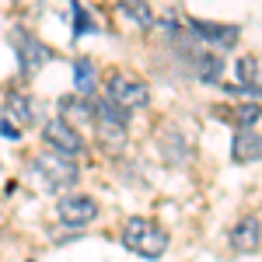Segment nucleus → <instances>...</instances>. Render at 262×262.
Listing matches in <instances>:
<instances>
[{
  "label": "nucleus",
  "mask_w": 262,
  "mask_h": 262,
  "mask_svg": "<svg viewBox=\"0 0 262 262\" xmlns=\"http://www.w3.org/2000/svg\"><path fill=\"white\" fill-rule=\"evenodd\" d=\"M122 245L140 259H161L168 252V231L150 217H129L122 224Z\"/></svg>",
  "instance_id": "f257e3e1"
},
{
  "label": "nucleus",
  "mask_w": 262,
  "mask_h": 262,
  "mask_svg": "<svg viewBox=\"0 0 262 262\" xmlns=\"http://www.w3.org/2000/svg\"><path fill=\"white\" fill-rule=\"evenodd\" d=\"M32 179L39 182L46 192H63V189H74L81 179V168L77 161L63 158V154H39L32 164Z\"/></svg>",
  "instance_id": "f03ea898"
},
{
  "label": "nucleus",
  "mask_w": 262,
  "mask_h": 262,
  "mask_svg": "<svg viewBox=\"0 0 262 262\" xmlns=\"http://www.w3.org/2000/svg\"><path fill=\"white\" fill-rule=\"evenodd\" d=\"M95 129H98L101 143L108 150H122L126 140H129V112H122L119 105H112L108 98L95 101Z\"/></svg>",
  "instance_id": "7ed1b4c3"
},
{
  "label": "nucleus",
  "mask_w": 262,
  "mask_h": 262,
  "mask_svg": "<svg viewBox=\"0 0 262 262\" xmlns=\"http://www.w3.org/2000/svg\"><path fill=\"white\" fill-rule=\"evenodd\" d=\"M105 95L112 105H119L122 112H137V108H147L150 105V88L137 77V74H112L105 81Z\"/></svg>",
  "instance_id": "20e7f679"
},
{
  "label": "nucleus",
  "mask_w": 262,
  "mask_h": 262,
  "mask_svg": "<svg viewBox=\"0 0 262 262\" xmlns=\"http://www.w3.org/2000/svg\"><path fill=\"white\" fill-rule=\"evenodd\" d=\"M32 122H35V101H32V95H25L18 88L7 91L4 108H0V133H4L7 140H18Z\"/></svg>",
  "instance_id": "39448f33"
},
{
  "label": "nucleus",
  "mask_w": 262,
  "mask_h": 262,
  "mask_svg": "<svg viewBox=\"0 0 262 262\" xmlns=\"http://www.w3.org/2000/svg\"><path fill=\"white\" fill-rule=\"evenodd\" d=\"M11 39H14V46H18L14 53H18V67H21V74H25V77H35L42 67L53 60V49H49L42 39H35L28 28H14V35H11Z\"/></svg>",
  "instance_id": "423d86ee"
},
{
  "label": "nucleus",
  "mask_w": 262,
  "mask_h": 262,
  "mask_svg": "<svg viewBox=\"0 0 262 262\" xmlns=\"http://www.w3.org/2000/svg\"><path fill=\"white\" fill-rule=\"evenodd\" d=\"M42 140H46V147H49L53 154H63V158H77V154H84L81 133H77L70 122H63L60 116H56V119H46V126H42Z\"/></svg>",
  "instance_id": "0eeeda50"
},
{
  "label": "nucleus",
  "mask_w": 262,
  "mask_h": 262,
  "mask_svg": "<svg viewBox=\"0 0 262 262\" xmlns=\"http://www.w3.org/2000/svg\"><path fill=\"white\" fill-rule=\"evenodd\" d=\"M98 217V203L95 196H84V192H74V196H63L56 203V221L63 227H88V224Z\"/></svg>",
  "instance_id": "6e6552de"
},
{
  "label": "nucleus",
  "mask_w": 262,
  "mask_h": 262,
  "mask_svg": "<svg viewBox=\"0 0 262 262\" xmlns=\"http://www.w3.org/2000/svg\"><path fill=\"white\" fill-rule=\"evenodd\" d=\"M231 248L238 252V255H252V252H259L262 245V224L259 217H238V224L231 227Z\"/></svg>",
  "instance_id": "1a4fd4ad"
},
{
  "label": "nucleus",
  "mask_w": 262,
  "mask_h": 262,
  "mask_svg": "<svg viewBox=\"0 0 262 262\" xmlns=\"http://www.w3.org/2000/svg\"><path fill=\"white\" fill-rule=\"evenodd\" d=\"M231 158L238 164L262 161V133H255V129H238L234 133V147H231Z\"/></svg>",
  "instance_id": "9d476101"
},
{
  "label": "nucleus",
  "mask_w": 262,
  "mask_h": 262,
  "mask_svg": "<svg viewBox=\"0 0 262 262\" xmlns=\"http://www.w3.org/2000/svg\"><path fill=\"white\" fill-rule=\"evenodd\" d=\"M189 32L203 42H217V46H234L238 28L234 25H210V21H189Z\"/></svg>",
  "instance_id": "9b49d317"
},
{
  "label": "nucleus",
  "mask_w": 262,
  "mask_h": 262,
  "mask_svg": "<svg viewBox=\"0 0 262 262\" xmlns=\"http://www.w3.org/2000/svg\"><path fill=\"white\" fill-rule=\"evenodd\" d=\"M60 119L77 129V126L95 119V101L91 98H63L60 101Z\"/></svg>",
  "instance_id": "f8f14e48"
},
{
  "label": "nucleus",
  "mask_w": 262,
  "mask_h": 262,
  "mask_svg": "<svg viewBox=\"0 0 262 262\" xmlns=\"http://www.w3.org/2000/svg\"><path fill=\"white\" fill-rule=\"evenodd\" d=\"M119 11L133 21V25H140V28H150V25H154V11H150L147 0H119Z\"/></svg>",
  "instance_id": "ddd939ff"
},
{
  "label": "nucleus",
  "mask_w": 262,
  "mask_h": 262,
  "mask_svg": "<svg viewBox=\"0 0 262 262\" xmlns=\"http://www.w3.org/2000/svg\"><path fill=\"white\" fill-rule=\"evenodd\" d=\"M74 88H77V95H91L95 91V60H74Z\"/></svg>",
  "instance_id": "4468645a"
},
{
  "label": "nucleus",
  "mask_w": 262,
  "mask_h": 262,
  "mask_svg": "<svg viewBox=\"0 0 262 262\" xmlns=\"http://www.w3.org/2000/svg\"><path fill=\"white\" fill-rule=\"evenodd\" d=\"M238 74H242V88L245 91H259V63L252 60V56H245L242 63H238Z\"/></svg>",
  "instance_id": "2eb2a0df"
},
{
  "label": "nucleus",
  "mask_w": 262,
  "mask_h": 262,
  "mask_svg": "<svg viewBox=\"0 0 262 262\" xmlns=\"http://www.w3.org/2000/svg\"><path fill=\"white\" fill-rule=\"evenodd\" d=\"M259 119H262V105H255V101L252 105H238V122H242L238 129H252Z\"/></svg>",
  "instance_id": "dca6fc26"
},
{
  "label": "nucleus",
  "mask_w": 262,
  "mask_h": 262,
  "mask_svg": "<svg viewBox=\"0 0 262 262\" xmlns=\"http://www.w3.org/2000/svg\"><path fill=\"white\" fill-rule=\"evenodd\" d=\"M70 7H74V35H84V32H95V25H91V14L84 11L81 4L74 0Z\"/></svg>",
  "instance_id": "f3484780"
},
{
  "label": "nucleus",
  "mask_w": 262,
  "mask_h": 262,
  "mask_svg": "<svg viewBox=\"0 0 262 262\" xmlns=\"http://www.w3.org/2000/svg\"><path fill=\"white\" fill-rule=\"evenodd\" d=\"M116 4H119V0H116Z\"/></svg>",
  "instance_id": "a211bd4d"
}]
</instances>
